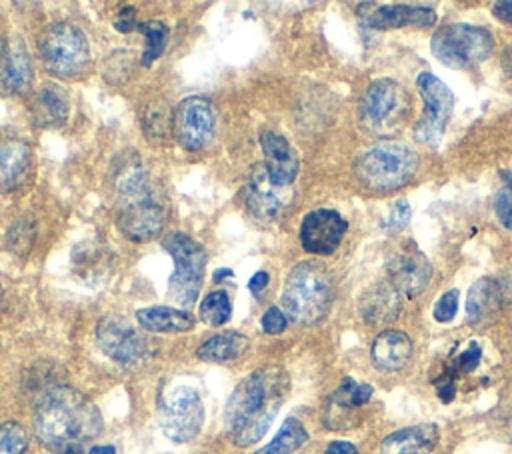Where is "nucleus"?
<instances>
[{"instance_id":"obj_7","label":"nucleus","mask_w":512,"mask_h":454,"mask_svg":"<svg viewBox=\"0 0 512 454\" xmlns=\"http://www.w3.org/2000/svg\"><path fill=\"white\" fill-rule=\"evenodd\" d=\"M492 48L494 38L486 28L462 22L438 28L430 40L434 58L450 68H472L484 62Z\"/></svg>"},{"instance_id":"obj_1","label":"nucleus","mask_w":512,"mask_h":454,"mask_svg":"<svg viewBox=\"0 0 512 454\" xmlns=\"http://www.w3.org/2000/svg\"><path fill=\"white\" fill-rule=\"evenodd\" d=\"M100 430V412L82 392L70 386H54L38 398L34 432L50 452L66 454L70 448H82Z\"/></svg>"},{"instance_id":"obj_3","label":"nucleus","mask_w":512,"mask_h":454,"mask_svg":"<svg viewBox=\"0 0 512 454\" xmlns=\"http://www.w3.org/2000/svg\"><path fill=\"white\" fill-rule=\"evenodd\" d=\"M118 228L134 242H146L164 228L166 208L156 198L148 174L132 164L118 178Z\"/></svg>"},{"instance_id":"obj_2","label":"nucleus","mask_w":512,"mask_h":454,"mask_svg":"<svg viewBox=\"0 0 512 454\" xmlns=\"http://www.w3.org/2000/svg\"><path fill=\"white\" fill-rule=\"evenodd\" d=\"M286 394V378L278 368H260L232 390L224 420L238 446L258 442L270 428Z\"/></svg>"},{"instance_id":"obj_5","label":"nucleus","mask_w":512,"mask_h":454,"mask_svg":"<svg viewBox=\"0 0 512 454\" xmlns=\"http://www.w3.org/2000/svg\"><path fill=\"white\" fill-rule=\"evenodd\" d=\"M418 168L416 152L404 142L384 140L368 148L356 160L358 180L376 192H390L404 186Z\"/></svg>"},{"instance_id":"obj_46","label":"nucleus","mask_w":512,"mask_h":454,"mask_svg":"<svg viewBox=\"0 0 512 454\" xmlns=\"http://www.w3.org/2000/svg\"><path fill=\"white\" fill-rule=\"evenodd\" d=\"M88 454H116V450L110 444H106V446H92L88 450Z\"/></svg>"},{"instance_id":"obj_12","label":"nucleus","mask_w":512,"mask_h":454,"mask_svg":"<svg viewBox=\"0 0 512 454\" xmlns=\"http://www.w3.org/2000/svg\"><path fill=\"white\" fill-rule=\"evenodd\" d=\"M172 126L174 136L182 148L192 152L206 148L214 136L216 126L212 104L202 96L184 98L174 110Z\"/></svg>"},{"instance_id":"obj_28","label":"nucleus","mask_w":512,"mask_h":454,"mask_svg":"<svg viewBox=\"0 0 512 454\" xmlns=\"http://www.w3.org/2000/svg\"><path fill=\"white\" fill-rule=\"evenodd\" d=\"M308 440V432L296 418H286L276 436L256 454H292Z\"/></svg>"},{"instance_id":"obj_4","label":"nucleus","mask_w":512,"mask_h":454,"mask_svg":"<svg viewBox=\"0 0 512 454\" xmlns=\"http://www.w3.org/2000/svg\"><path fill=\"white\" fill-rule=\"evenodd\" d=\"M332 296L334 290L328 272L318 262H300L288 272L284 282V314L296 324H316L330 310Z\"/></svg>"},{"instance_id":"obj_39","label":"nucleus","mask_w":512,"mask_h":454,"mask_svg":"<svg viewBox=\"0 0 512 454\" xmlns=\"http://www.w3.org/2000/svg\"><path fill=\"white\" fill-rule=\"evenodd\" d=\"M114 26L120 30V32H130L134 26H136V18H134V8L126 6L120 10Z\"/></svg>"},{"instance_id":"obj_17","label":"nucleus","mask_w":512,"mask_h":454,"mask_svg":"<svg viewBox=\"0 0 512 454\" xmlns=\"http://www.w3.org/2000/svg\"><path fill=\"white\" fill-rule=\"evenodd\" d=\"M388 276L402 294L416 296L426 288L432 276V266L418 246L408 240L388 260Z\"/></svg>"},{"instance_id":"obj_47","label":"nucleus","mask_w":512,"mask_h":454,"mask_svg":"<svg viewBox=\"0 0 512 454\" xmlns=\"http://www.w3.org/2000/svg\"><path fill=\"white\" fill-rule=\"evenodd\" d=\"M226 276H228V278H232V276H234V272H232V270H228V268H220V270H216V272H214V282H220V280H222V278H226Z\"/></svg>"},{"instance_id":"obj_43","label":"nucleus","mask_w":512,"mask_h":454,"mask_svg":"<svg viewBox=\"0 0 512 454\" xmlns=\"http://www.w3.org/2000/svg\"><path fill=\"white\" fill-rule=\"evenodd\" d=\"M326 454H360L358 448L352 442L346 440H334L326 446Z\"/></svg>"},{"instance_id":"obj_22","label":"nucleus","mask_w":512,"mask_h":454,"mask_svg":"<svg viewBox=\"0 0 512 454\" xmlns=\"http://www.w3.org/2000/svg\"><path fill=\"white\" fill-rule=\"evenodd\" d=\"M402 310V292L392 282L372 286L360 300V314L368 324L392 322Z\"/></svg>"},{"instance_id":"obj_11","label":"nucleus","mask_w":512,"mask_h":454,"mask_svg":"<svg viewBox=\"0 0 512 454\" xmlns=\"http://www.w3.org/2000/svg\"><path fill=\"white\" fill-rule=\"evenodd\" d=\"M408 108V98L404 88L390 80H374L362 94L360 100V120L366 128L376 132H386L394 128Z\"/></svg>"},{"instance_id":"obj_34","label":"nucleus","mask_w":512,"mask_h":454,"mask_svg":"<svg viewBox=\"0 0 512 454\" xmlns=\"http://www.w3.org/2000/svg\"><path fill=\"white\" fill-rule=\"evenodd\" d=\"M142 120H144V130L148 136H162L168 128V116L164 112V106L156 104V102H152L146 108Z\"/></svg>"},{"instance_id":"obj_44","label":"nucleus","mask_w":512,"mask_h":454,"mask_svg":"<svg viewBox=\"0 0 512 454\" xmlns=\"http://www.w3.org/2000/svg\"><path fill=\"white\" fill-rule=\"evenodd\" d=\"M266 284H268V274H266L264 270H258V272L248 280V290H250L252 294H258L260 290L266 288Z\"/></svg>"},{"instance_id":"obj_6","label":"nucleus","mask_w":512,"mask_h":454,"mask_svg":"<svg viewBox=\"0 0 512 454\" xmlns=\"http://www.w3.org/2000/svg\"><path fill=\"white\" fill-rule=\"evenodd\" d=\"M162 246L174 260V274L168 280V298L184 310L192 306L200 294L206 250L184 232H170L162 240Z\"/></svg>"},{"instance_id":"obj_33","label":"nucleus","mask_w":512,"mask_h":454,"mask_svg":"<svg viewBox=\"0 0 512 454\" xmlns=\"http://www.w3.org/2000/svg\"><path fill=\"white\" fill-rule=\"evenodd\" d=\"M480 358H482V348L476 344V342H470V346L450 364V370H448V376H458V374H466V372H472L478 364H480Z\"/></svg>"},{"instance_id":"obj_23","label":"nucleus","mask_w":512,"mask_h":454,"mask_svg":"<svg viewBox=\"0 0 512 454\" xmlns=\"http://www.w3.org/2000/svg\"><path fill=\"white\" fill-rule=\"evenodd\" d=\"M372 364L382 372H398L402 370L412 356V342L400 330H384L380 332L370 348Z\"/></svg>"},{"instance_id":"obj_24","label":"nucleus","mask_w":512,"mask_h":454,"mask_svg":"<svg viewBox=\"0 0 512 454\" xmlns=\"http://www.w3.org/2000/svg\"><path fill=\"white\" fill-rule=\"evenodd\" d=\"M32 114L38 126H44V128L62 126L70 114L68 92L54 82L42 84L32 100Z\"/></svg>"},{"instance_id":"obj_32","label":"nucleus","mask_w":512,"mask_h":454,"mask_svg":"<svg viewBox=\"0 0 512 454\" xmlns=\"http://www.w3.org/2000/svg\"><path fill=\"white\" fill-rule=\"evenodd\" d=\"M34 222L28 220V218H20L18 222L12 224L10 232H8V244L12 246L14 252L18 254H24L28 252V248L32 246V240H34Z\"/></svg>"},{"instance_id":"obj_30","label":"nucleus","mask_w":512,"mask_h":454,"mask_svg":"<svg viewBox=\"0 0 512 454\" xmlns=\"http://www.w3.org/2000/svg\"><path fill=\"white\" fill-rule=\"evenodd\" d=\"M138 30L144 34L146 44H144V52H142V64L150 66L154 60H158L166 48V40H168V26L160 20H150V22H142L138 24Z\"/></svg>"},{"instance_id":"obj_29","label":"nucleus","mask_w":512,"mask_h":454,"mask_svg":"<svg viewBox=\"0 0 512 454\" xmlns=\"http://www.w3.org/2000/svg\"><path fill=\"white\" fill-rule=\"evenodd\" d=\"M200 320L208 326H222L230 320L232 314V304L230 298L224 290H214L206 294L198 306Z\"/></svg>"},{"instance_id":"obj_37","label":"nucleus","mask_w":512,"mask_h":454,"mask_svg":"<svg viewBox=\"0 0 512 454\" xmlns=\"http://www.w3.org/2000/svg\"><path fill=\"white\" fill-rule=\"evenodd\" d=\"M408 220H410V206H408V202H406V200H396L382 226H384L388 232L396 234V232H400L402 228H406Z\"/></svg>"},{"instance_id":"obj_8","label":"nucleus","mask_w":512,"mask_h":454,"mask_svg":"<svg viewBox=\"0 0 512 454\" xmlns=\"http://www.w3.org/2000/svg\"><path fill=\"white\" fill-rule=\"evenodd\" d=\"M40 58L56 76H76L90 60V46L84 32L70 22L50 24L38 38Z\"/></svg>"},{"instance_id":"obj_19","label":"nucleus","mask_w":512,"mask_h":454,"mask_svg":"<svg viewBox=\"0 0 512 454\" xmlns=\"http://www.w3.org/2000/svg\"><path fill=\"white\" fill-rule=\"evenodd\" d=\"M0 82L14 94L26 92L32 84V60L18 36L6 38L0 46Z\"/></svg>"},{"instance_id":"obj_15","label":"nucleus","mask_w":512,"mask_h":454,"mask_svg":"<svg viewBox=\"0 0 512 454\" xmlns=\"http://www.w3.org/2000/svg\"><path fill=\"white\" fill-rule=\"evenodd\" d=\"M96 342L108 358L120 364L140 360L146 348L144 338L136 332V328L118 316H106L100 320L96 328Z\"/></svg>"},{"instance_id":"obj_35","label":"nucleus","mask_w":512,"mask_h":454,"mask_svg":"<svg viewBox=\"0 0 512 454\" xmlns=\"http://www.w3.org/2000/svg\"><path fill=\"white\" fill-rule=\"evenodd\" d=\"M458 312V290H448L444 292L438 302L434 304V310H432V316L436 322H450Z\"/></svg>"},{"instance_id":"obj_40","label":"nucleus","mask_w":512,"mask_h":454,"mask_svg":"<svg viewBox=\"0 0 512 454\" xmlns=\"http://www.w3.org/2000/svg\"><path fill=\"white\" fill-rule=\"evenodd\" d=\"M372 396V386L370 384H356L354 390H352V396H350V404L352 408H358L362 404H366Z\"/></svg>"},{"instance_id":"obj_21","label":"nucleus","mask_w":512,"mask_h":454,"mask_svg":"<svg viewBox=\"0 0 512 454\" xmlns=\"http://www.w3.org/2000/svg\"><path fill=\"white\" fill-rule=\"evenodd\" d=\"M440 438L436 424H416L388 434L378 452L380 454H428L436 448Z\"/></svg>"},{"instance_id":"obj_10","label":"nucleus","mask_w":512,"mask_h":454,"mask_svg":"<svg viewBox=\"0 0 512 454\" xmlns=\"http://www.w3.org/2000/svg\"><path fill=\"white\" fill-rule=\"evenodd\" d=\"M204 424V404L190 386L172 388L160 406V428L172 442L194 440Z\"/></svg>"},{"instance_id":"obj_14","label":"nucleus","mask_w":512,"mask_h":454,"mask_svg":"<svg viewBox=\"0 0 512 454\" xmlns=\"http://www.w3.org/2000/svg\"><path fill=\"white\" fill-rule=\"evenodd\" d=\"M290 200V188L276 186L264 162L254 164L244 184V206L258 220H274L286 208Z\"/></svg>"},{"instance_id":"obj_26","label":"nucleus","mask_w":512,"mask_h":454,"mask_svg":"<svg viewBox=\"0 0 512 454\" xmlns=\"http://www.w3.org/2000/svg\"><path fill=\"white\" fill-rule=\"evenodd\" d=\"M248 350V338L238 332H220L210 338H206L198 350L196 356L204 362H228L240 358Z\"/></svg>"},{"instance_id":"obj_31","label":"nucleus","mask_w":512,"mask_h":454,"mask_svg":"<svg viewBox=\"0 0 512 454\" xmlns=\"http://www.w3.org/2000/svg\"><path fill=\"white\" fill-rule=\"evenodd\" d=\"M28 434L18 422L0 424V454H24Z\"/></svg>"},{"instance_id":"obj_13","label":"nucleus","mask_w":512,"mask_h":454,"mask_svg":"<svg viewBox=\"0 0 512 454\" xmlns=\"http://www.w3.org/2000/svg\"><path fill=\"white\" fill-rule=\"evenodd\" d=\"M358 20L374 30L418 26L428 28L436 22V12L428 6L414 4H390V2H360L356 6Z\"/></svg>"},{"instance_id":"obj_20","label":"nucleus","mask_w":512,"mask_h":454,"mask_svg":"<svg viewBox=\"0 0 512 454\" xmlns=\"http://www.w3.org/2000/svg\"><path fill=\"white\" fill-rule=\"evenodd\" d=\"M260 146L266 156L264 166L270 176V180L276 186L290 188L298 174V154L296 150L288 144V140L276 132H262L260 136Z\"/></svg>"},{"instance_id":"obj_18","label":"nucleus","mask_w":512,"mask_h":454,"mask_svg":"<svg viewBox=\"0 0 512 454\" xmlns=\"http://www.w3.org/2000/svg\"><path fill=\"white\" fill-rule=\"evenodd\" d=\"M512 300V278H480L476 280L466 296V314L470 322H480L500 310Z\"/></svg>"},{"instance_id":"obj_41","label":"nucleus","mask_w":512,"mask_h":454,"mask_svg":"<svg viewBox=\"0 0 512 454\" xmlns=\"http://www.w3.org/2000/svg\"><path fill=\"white\" fill-rule=\"evenodd\" d=\"M492 14L504 22V24H512V0H502V2H496L492 6Z\"/></svg>"},{"instance_id":"obj_42","label":"nucleus","mask_w":512,"mask_h":454,"mask_svg":"<svg viewBox=\"0 0 512 454\" xmlns=\"http://www.w3.org/2000/svg\"><path fill=\"white\" fill-rule=\"evenodd\" d=\"M444 380L438 382V396L442 402H450L454 398V392H456V384H454V378L452 376H442Z\"/></svg>"},{"instance_id":"obj_36","label":"nucleus","mask_w":512,"mask_h":454,"mask_svg":"<svg viewBox=\"0 0 512 454\" xmlns=\"http://www.w3.org/2000/svg\"><path fill=\"white\" fill-rule=\"evenodd\" d=\"M494 212H496V218L498 222L512 230V188L504 186L498 190L496 198H494Z\"/></svg>"},{"instance_id":"obj_38","label":"nucleus","mask_w":512,"mask_h":454,"mask_svg":"<svg viewBox=\"0 0 512 454\" xmlns=\"http://www.w3.org/2000/svg\"><path fill=\"white\" fill-rule=\"evenodd\" d=\"M288 324V318L286 314L276 308V306H270L264 314H262V330L266 334H280Z\"/></svg>"},{"instance_id":"obj_16","label":"nucleus","mask_w":512,"mask_h":454,"mask_svg":"<svg viewBox=\"0 0 512 454\" xmlns=\"http://www.w3.org/2000/svg\"><path fill=\"white\" fill-rule=\"evenodd\" d=\"M346 228L348 222L336 210L318 208L302 218L300 242L312 254H332L340 246Z\"/></svg>"},{"instance_id":"obj_9","label":"nucleus","mask_w":512,"mask_h":454,"mask_svg":"<svg viewBox=\"0 0 512 454\" xmlns=\"http://www.w3.org/2000/svg\"><path fill=\"white\" fill-rule=\"evenodd\" d=\"M416 88L424 102V114L414 126V138L424 146H436L452 116L454 94L438 76L430 72H422L416 78Z\"/></svg>"},{"instance_id":"obj_45","label":"nucleus","mask_w":512,"mask_h":454,"mask_svg":"<svg viewBox=\"0 0 512 454\" xmlns=\"http://www.w3.org/2000/svg\"><path fill=\"white\" fill-rule=\"evenodd\" d=\"M502 68L512 78V44H508L504 54H502Z\"/></svg>"},{"instance_id":"obj_48","label":"nucleus","mask_w":512,"mask_h":454,"mask_svg":"<svg viewBox=\"0 0 512 454\" xmlns=\"http://www.w3.org/2000/svg\"><path fill=\"white\" fill-rule=\"evenodd\" d=\"M0 300H2V286H0Z\"/></svg>"},{"instance_id":"obj_25","label":"nucleus","mask_w":512,"mask_h":454,"mask_svg":"<svg viewBox=\"0 0 512 454\" xmlns=\"http://www.w3.org/2000/svg\"><path fill=\"white\" fill-rule=\"evenodd\" d=\"M136 320L150 332H186L194 326V318L186 310L172 306L140 308Z\"/></svg>"},{"instance_id":"obj_27","label":"nucleus","mask_w":512,"mask_h":454,"mask_svg":"<svg viewBox=\"0 0 512 454\" xmlns=\"http://www.w3.org/2000/svg\"><path fill=\"white\" fill-rule=\"evenodd\" d=\"M30 164V148L20 140L0 144V190L14 188Z\"/></svg>"}]
</instances>
